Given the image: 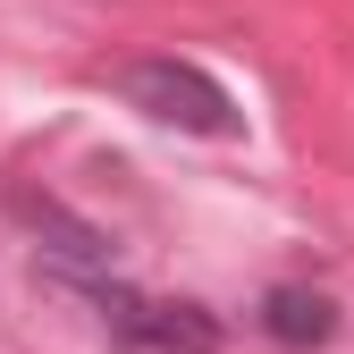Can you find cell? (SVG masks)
Masks as SVG:
<instances>
[{
  "instance_id": "3",
  "label": "cell",
  "mask_w": 354,
  "mask_h": 354,
  "mask_svg": "<svg viewBox=\"0 0 354 354\" xmlns=\"http://www.w3.org/2000/svg\"><path fill=\"white\" fill-rule=\"evenodd\" d=\"M329 329H337L329 295H313V287H279V295H270V337H287V346H321Z\"/></svg>"
},
{
  "instance_id": "2",
  "label": "cell",
  "mask_w": 354,
  "mask_h": 354,
  "mask_svg": "<svg viewBox=\"0 0 354 354\" xmlns=\"http://www.w3.org/2000/svg\"><path fill=\"white\" fill-rule=\"evenodd\" d=\"M102 321H110V346L118 354H211L219 346V321L203 304H177V295H102Z\"/></svg>"
},
{
  "instance_id": "1",
  "label": "cell",
  "mask_w": 354,
  "mask_h": 354,
  "mask_svg": "<svg viewBox=\"0 0 354 354\" xmlns=\"http://www.w3.org/2000/svg\"><path fill=\"white\" fill-rule=\"evenodd\" d=\"M127 102L160 127H186V136H236V102L228 84L203 76L194 59H136L127 68Z\"/></svg>"
}]
</instances>
